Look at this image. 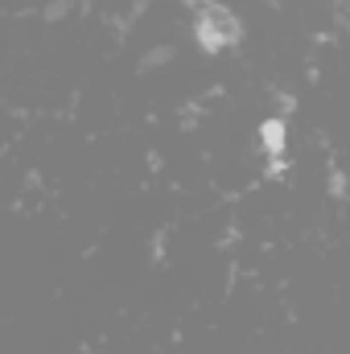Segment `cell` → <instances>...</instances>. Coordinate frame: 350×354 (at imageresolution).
Returning <instances> with one entry per match:
<instances>
[{
  "mask_svg": "<svg viewBox=\"0 0 350 354\" xmlns=\"http://www.w3.org/2000/svg\"><path fill=\"white\" fill-rule=\"evenodd\" d=\"M260 140H264V153H268V157H280V153H284V140H288L284 120H268L260 128Z\"/></svg>",
  "mask_w": 350,
  "mask_h": 354,
  "instance_id": "obj_1",
  "label": "cell"
}]
</instances>
